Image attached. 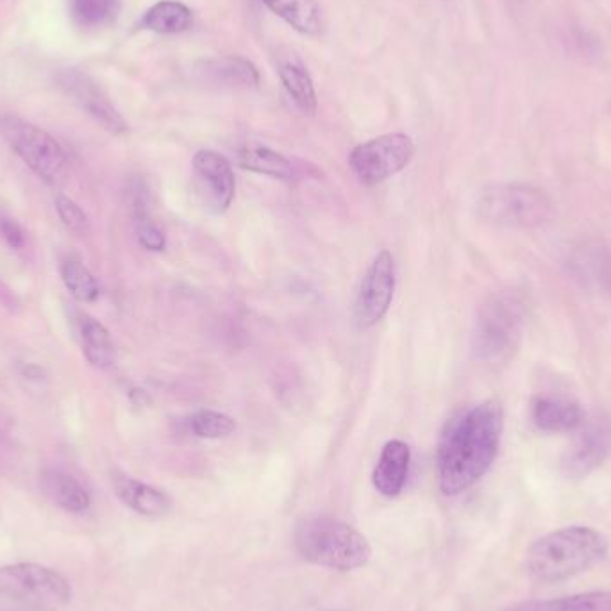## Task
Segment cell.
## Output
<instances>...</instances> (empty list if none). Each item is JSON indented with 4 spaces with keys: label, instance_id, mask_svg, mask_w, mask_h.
Returning <instances> with one entry per match:
<instances>
[{
    "label": "cell",
    "instance_id": "cell-1",
    "mask_svg": "<svg viewBox=\"0 0 611 611\" xmlns=\"http://www.w3.org/2000/svg\"><path fill=\"white\" fill-rule=\"evenodd\" d=\"M503 435V411L494 401L463 413L447 427L438 451V485L458 495L476 485L492 467Z\"/></svg>",
    "mask_w": 611,
    "mask_h": 611
},
{
    "label": "cell",
    "instance_id": "cell-2",
    "mask_svg": "<svg viewBox=\"0 0 611 611\" xmlns=\"http://www.w3.org/2000/svg\"><path fill=\"white\" fill-rule=\"evenodd\" d=\"M610 551L606 536L586 526L558 529L536 540L526 569L536 583H558L592 569Z\"/></svg>",
    "mask_w": 611,
    "mask_h": 611
},
{
    "label": "cell",
    "instance_id": "cell-3",
    "mask_svg": "<svg viewBox=\"0 0 611 611\" xmlns=\"http://www.w3.org/2000/svg\"><path fill=\"white\" fill-rule=\"evenodd\" d=\"M295 544L304 560L336 572L361 569L372 556L367 536L329 515L304 520L297 529Z\"/></svg>",
    "mask_w": 611,
    "mask_h": 611
},
{
    "label": "cell",
    "instance_id": "cell-4",
    "mask_svg": "<svg viewBox=\"0 0 611 611\" xmlns=\"http://www.w3.org/2000/svg\"><path fill=\"white\" fill-rule=\"evenodd\" d=\"M524 310L517 297L499 293L490 297L479 311L474 331L476 358L488 365L510 360L519 347Z\"/></svg>",
    "mask_w": 611,
    "mask_h": 611
},
{
    "label": "cell",
    "instance_id": "cell-5",
    "mask_svg": "<svg viewBox=\"0 0 611 611\" xmlns=\"http://www.w3.org/2000/svg\"><path fill=\"white\" fill-rule=\"evenodd\" d=\"M0 595L33 606H63L72 599V586L45 565L15 563L0 567Z\"/></svg>",
    "mask_w": 611,
    "mask_h": 611
},
{
    "label": "cell",
    "instance_id": "cell-6",
    "mask_svg": "<svg viewBox=\"0 0 611 611\" xmlns=\"http://www.w3.org/2000/svg\"><path fill=\"white\" fill-rule=\"evenodd\" d=\"M413 154L415 143L408 134L388 133L358 145L349 156V165L361 185L374 186L402 172Z\"/></svg>",
    "mask_w": 611,
    "mask_h": 611
},
{
    "label": "cell",
    "instance_id": "cell-7",
    "mask_svg": "<svg viewBox=\"0 0 611 611\" xmlns=\"http://www.w3.org/2000/svg\"><path fill=\"white\" fill-rule=\"evenodd\" d=\"M6 134L13 151L45 183L61 185L67 179V154L47 131L24 122H13L6 129Z\"/></svg>",
    "mask_w": 611,
    "mask_h": 611
},
{
    "label": "cell",
    "instance_id": "cell-8",
    "mask_svg": "<svg viewBox=\"0 0 611 611\" xmlns=\"http://www.w3.org/2000/svg\"><path fill=\"white\" fill-rule=\"evenodd\" d=\"M481 210L486 218L499 224L536 227L551 215V202L544 192L531 186H501L486 193Z\"/></svg>",
    "mask_w": 611,
    "mask_h": 611
},
{
    "label": "cell",
    "instance_id": "cell-9",
    "mask_svg": "<svg viewBox=\"0 0 611 611\" xmlns=\"http://www.w3.org/2000/svg\"><path fill=\"white\" fill-rule=\"evenodd\" d=\"M578 429V435L561 458V472L569 479L585 478L611 451V420L606 415L583 419Z\"/></svg>",
    "mask_w": 611,
    "mask_h": 611
},
{
    "label": "cell",
    "instance_id": "cell-10",
    "mask_svg": "<svg viewBox=\"0 0 611 611\" xmlns=\"http://www.w3.org/2000/svg\"><path fill=\"white\" fill-rule=\"evenodd\" d=\"M394 292V256L392 252L381 251L363 277L356 299V322L361 329H369L383 320L394 301Z\"/></svg>",
    "mask_w": 611,
    "mask_h": 611
},
{
    "label": "cell",
    "instance_id": "cell-11",
    "mask_svg": "<svg viewBox=\"0 0 611 611\" xmlns=\"http://www.w3.org/2000/svg\"><path fill=\"white\" fill-rule=\"evenodd\" d=\"M193 170L211 210L226 211L235 199V174L231 163L218 152L199 151L193 158Z\"/></svg>",
    "mask_w": 611,
    "mask_h": 611
},
{
    "label": "cell",
    "instance_id": "cell-12",
    "mask_svg": "<svg viewBox=\"0 0 611 611\" xmlns=\"http://www.w3.org/2000/svg\"><path fill=\"white\" fill-rule=\"evenodd\" d=\"M61 83L74 97V101L90 117L95 118L104 129H108L109 133H127L129 127H127L126 120L122 118L117 109L113 108L108 97L101 92V88L93 83L92 79H88L83 74H67Z\"/></svg>",
    "mask_w": 611,
    "mask_h": 611
},
{
    "label": "cell",
    "instance_id": "cell-13",
    "mask_svg": "<svg viewBox=\"0 0 611 611\" xmlns=\"http://www.w3.org/2000/svg\"><path fill=\"white\" fill-rule=\"evenodd\" d=\"M411 451L402 440H392L383 447L376 469H374V486L377 492L385 497H397L406 485L410 472Z\"/></svg>",
    "mask_w": 611,
    "mask_h": 611
},
{
    "label": "cell",
    "instance_id": "cell-14",
    "mask_svg": "<svg viewBox=\"0 0 611 611\" xmlns=\"http://www.w3.org/2000/svg\"><path fill=\"white\" fill-rule=\"evenodd\" d=\"M113 488L127 508L143 517H161L172 508V501L165 492L138 479L129 478L126 474L113 476Z\"/></svg>",
    "mask_w": 611,
    "mask_h": 611
},
{
    "label": "cell",
    "instance_id": "cell-15",
    "mask_svg": "<svg viewBox=\"0 0 611 611\" xmlns=\"http://www.w3.org/2000/svg\"><path fill=\"white\" fill-rule=\"evenodd\" d=\"M277 72L293 104L301 109L302 113L313 115L317 111V93L310 72L304 67L301 58L295 56L293 52L279 56Z\"/></svg>",
    "mask_w": 611,
    "mask_h": 611
},
{
    "label": "cell",
    "instance_id": "cell-16",
    "mask_svg": "<svg viewBox=\"0 0 611 611\" xmlns=\"http://www.w3.org/2000/svg\"><path fill=\"white\" fill-rule=\"evenodd\" d=\"M536 426L547 433L576 431L583 422V411L565 397H538L531 410Z\"/></svg>",
    "mask_w": 611,
    "mask_h": 611
},
{
    "label": "cell",
    "instance_id": "cell-17",
    "mask_svg": "<svg viewBox=\"0 0 611 611\" xmlns=\"http://www.w3.org/2000/svg\"><path fill=\"white\" fill-rule=\"evenodd\" d=\"M272 13L283 18L297 33L317 36L324 29V17L317 0H263Z\"/></svg>",
    "mask_w": 611,
    "mask_h": 611
},
{
    "label": "cell",
    "instance_id": "cell-18",
    "mask_svg": "<svg viewBox=\"0 0 611 611\" xmlns=\"http://www.w3.org/2000/svg\"><path fill=\"white\" fill-rule=\"evenodd\" d=\"M236 160L243 170L256 172L261 176L274 177L281 181H288L293 176L292 163L286 160L283 154L263 145H245L238 151Z\"/></svg>",
    "mask_w": 611,
    "mask_h": 611
},
{
    "label": "cell",
    "instance_id": "cell-19",
    "mask_svg": "<svg viewBox=\"0 0 611 611\" xmlns=\"http://www.w3.org/2000/svg\"><path fill=\"white\" fill-rule=\"evenodd\" d=\"M508 611H611V592H586L515 604Z\"/></svg>",
    "mask_w": 611,
    "mask_h": 611
},
{
    "label": "cell",
    "instance_id": "cell-20",
    "mask_svg": "<svg viewBox=\"0 0 611 611\" xmlns=\"http://www.w3.org/2000/svg\"><path fill=\"white\" fill-rule=\"evenodd\" d=\"M143 27L160 34L185 33L193 24L192 11L176 0L154 4L143 17Z\"/></svg>",
    "mask_w": 611,
    "mask_h": 611
},
{
    "label": "cell",
    "instance_id": "cell-21",
    "mask_svg": "<svg viewBox=\"0 0 611 611\" xmlns=\"http://www.w3.org/2000/svg\"><path fill=\"white\" fill-rule=\"evenodd\" d=\"M43 486L47 494L51 495L52 501L63 510L83 513L90 508V494L74 476H68L65 472H49L43 479Z\"/></svg>",
    "mask_w": 611,
    "mask_h": 611
},
{
    "label": "cell",
    "instance_id": "cell-22",
    "mask_svg": "<svg viewBox=\"0 0 611 611\" xmlns=\"http://www.w3.org/2000/svg\"><path fill=\"white\" fill-rule=\"evenodd\" d=\"M204 76L210 77L215 83L226 84V86H256L260 83V74L256 67L242 58L213 59L204 63L202 68Z\"/></svg>",
    "mask_w": 611,
    "mask_h": 611
},
{
    "label": "cell",
    "instance_id": "cell-23",
    "mask_svg": "<svg viewBox=\"0 0 611 611\" xmlns=\"http://www.w3.org/2000/svg\"><path fill=\"white\" fill-rule=\"evenodd\" d=\"M84 358L97 369H109L115 363V345L101 322L86 317L81 327Z\"/></svg>",
    "mask_w": 611,
    "mask_h": 611
},
{
    "label": "cell",
    "instance_id": "cell-24",
    "mask_svg": "<svg viewBox=\"0 0 611 611\" xmlns=\"http://www.w3.org/2000/svg\"><path fill=\"white\" fill-rule=\"evenodd\" d=\"M61 279L67 286L68 292L72 293V297H76L77 301L93 302L101 295V286L97 283V279L79 260L68 258L63 261Z\"/></svg>",
    "mask_w": 611,
    "mask_h": 611
},
{
    "label": "cell",
    "instance_id": "cell-25",
    "mask_svg": "<svg viewBox=\"0 0 611 611\" xmlns=\"http://www.w3.org/2000/svg\"><path fill=\"white\" fill-rule=\"evenodd\" d=\"M120 0H72V15L81 26L97 27L117 18Z\"/></svg>",
    "mask_w": 611,
    "mask_h": 611
},
{
    "label": "cell",
    "instance_id": "cell-26",
    "mask_svg": "<svg viewBox=\"0 0 611 611\" xmlns=\"http://www.w3.org/2000/svg\"><path fill=\"white\" fill-rule=\"evenodd\" d=\"M193 435L206 440H220L233 435L236 429V422L233 417L226 413L213 410L197 411L190 420Z\"/></svg>",
    "mask_w": 611,
    "mask_h": 611
},
{
    "label": "cell",
    "instance_id": "cell-27",
    "mask_svg": "<svg viewBox=\"0 0 611 611\" xmlns=\"http://www.w3.org/2000/svg\"><path fill=\"white\" fill-rule=\"evenodd\" d=\"M56 210H58L61 222L70 231L79 233V235H83V233L88 231V218H86L84 211L72 199H68L65 195H59L58 201H56Z\"/></svg>",
    "mask_w": 611,
    "mask_h": 611
},
{
    "label": "cell",
    "instance_id": "cell-28",
    "mask_svg": "<svg viewBox=\"0 0 611 611\" xmlns=\"http://www.w3.org/2000/svg\"><path fill=\"white\" fill-rule=\"evenodd\" d=\"M138 224V242L142 243L147 251H163L165 249V235L160 227L152 222L151 217L136 218Z\"/></svg>",
    "mask_w": 611,
    "mask_h": 611
},
{
    "label": "cell",
    "instance_id": "cell-29",
    "mask_svg": "<svg viewBox=\"0 0 611 611\" xmlns=\"http://www.w3.org/2000/svg\"><path fill=\"white\" fill-rule=\"evenodd\" d=\"M0 235L13 249H22L24 243H26V235H24L22 227L18 226L13 218H0Z\"/></svg>",
    "mask_w": 611,
    "mask_h": 611
},
{
    "label": "cell",
    "instance_id": "cell-30",
    "mask_svg": "<svg viewBox=\"0 0 611 611\" xmlns=\"http://www.w3.org/2000/svg\"><path fill=\"white\" fill-rule=\"evenodd\" d=\"M24 376L29 377V379H40L43 376L42 370L38 369L36 365H29V367H24Z\"/></svg>",
    "mask_w": 611,
    "mask_h": 611
}]
</instances>
